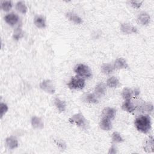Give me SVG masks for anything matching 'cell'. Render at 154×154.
Masks as SVG:
<instances>
[{"label":"cell","instance_id":"obj_15","mask_svg":"<svg viewBox=\"0 0 154 154\" xmlns=\"http://www.w3.org/2000/svg\"><path fill=\"white\" fill-rule=\"evenodd\" d=\"M153 139L152 137H150L147 140L145 141L144 144V150L147 152H153Z\"/></svg>","mask_w":154,"mask_h":154},{"label":"cell","instance_id":"obj_30","mask_svg":"<svg viewBox=\"0 0 154 154\" xmlns=\"http://www.w3.org/2000/svg\"><path fill=\"white\" fill-rule=\"evenodd\" d=\"M56 144H57V146H58L60 147H61V149H64L66 147V144H64L62 141H56Z\"/></svg>","mask_w":154,"mask_h":154},{"label":"cell","instance_id":"obj_6","mask_svg":"<svg viewBox=\"0 0 154 154\" xmlns=\"http://www.w3.org/2000/svg\"><path fill=\"white\" fill-rule=\"evenodd\" d=\"M122 31L125 34H132L137 32V29L136 27L129 23H123L120 26Z\"/></svg>","mask_w":154,"mask_h":154},{"label":"cell","instance_id":"obj_26","mask_svg":"<svg viewBox=\"0 0 154 154\" xmlns=\"http://www.w3.org/2000/svg\"><path fill=\"white\" fill-rule=\"evenodd\" d=\"M112 141L114 143H121L123 141V139L120 135V134L117 132H114L112 133Z\"/></svg>","mask_w":154,"mask_h":154},{"label":"cell","instance_id":"obj_24","mask_svg":"<svg viewBox=\"0 0 154 154\" xmlns=\"http://www.w3.org/2000/svg\"><path fill=\"white\" fill-rule=\"evenodd\" d=\"M12 7V3L10 1H4L1 2V8L4 11H9Z\"/></svg>","mask_w":154,"mask_h":154},{"label":"cell","instance_id":"obj_10","mask_svg":"<svg viewBox=\"0 0 154 154\" xmlns=\"http://www.w3.org/2000/svg\"><path fill=\"white\" fill-rule=\"evenodd\" d=\"M6 144L8 146V147L10 149H14L18 146V141L16 138L14 137L11 136L6 138L5 140Z\"/></svg>","mask_w":154,"mask_h":154},{"label":"cell","instance_id":"obj_3","mask_svg":"<svg viewBox=\"0 0 154 154\" xmlns=\"http://www.w3.org/2000/svg\"><path fill=\"white\" fill-rule=\"evenodd\" d=\"M67 85L70 89H82L85 85V81L79 77H73Z\"/></svg>","mask_w":154,"mask_h":154},{"label":"cell","instance_id":"obj_13","mask_svg":"<svg viewBox=\"0 0 154 154\" xmlns=\"http://www.w3.org/2000/svg\"><path fill=\"white\" fill-rule=\"evenodd\" d=\"M114 67L118 69H126L128 67V65L126 61L122 58H117L114 64Z\"/></svg>","mask_w":154,"mask_h":154},{"label":"cell","instance_id":"obj_29","mask_svg":"<svg viewBox=\"0 0 154 154\" xmlns=\"http://www.w3.org/2000/svg\"><path fill=\"white\" fill-rule=\"evenodd\" d=\"M143 1H130V4L132 6H133L135 8H139L141 5L142 4Z\"/></svg>","mask_w":154,"mask_h":154},{"label":"cell","instance_id":"obj_1","mask_svg":"<svg viewBox=\"0 0 154 154\" xmlns=\"http://www.w3.org/2000/svg\"><path fill=\"white\" fill-rule=\"evenodd\" d=\"M135 125L137 129L142 132L147 133L151 128V120L148 116H140L135 120Z\"/></svg>","mask_w":154,"mask_h":154},{"label":"cell","instance_id":"obj_28","mask_svg":"<svg viewBox=\"0 0 154 154\" xmlns=\"http://www.w3.org/2000/svg\"><path fill=\"white\" fill-rule=\"evenodd\" d=\"M7 111H8L7 105L4 103H2V102L1 103V104H0V115H1V118L7 112Z\"/></svg>","mask_w":154,"mask_h":154},{"label":"cell","instance_id":"obj_11","mask_svg":"<svg viewBox=\"0 0 154 154\" xmlns=\"http://www.w3.org/2000/svg\"><path fill=\"white\" fill-rule=\"evenodd\" d=\"M32 126L35 129H41L43 128V122L42 120L38 117L34 116L31 119Z\"/></svg>","mask_w":154,"mask_h":154},{"label":"cell","instance_id":"obj_16","mask_svg":"<svg viewBox=\"0 0 154 154\" xmlns=\"http://www.w3.org/2000/svg\"><path fill=\"white\" fill-rule=\"evenodd\" d=\"M94 91L97 96H102L106 91V86L103 83H99L96 86Z\"/></svg>","mask_w":154,"mask_h":154},{"label":"cell","instance_id":"obj_25","mask_svg":"<svg viewBox=\"0 0 154 154\" xmlns=\"http://www.w3.org/2000/svg\"><path fill=\"white\" fill-rule=\"evenodd\" d=\"M85 100L89 103H95L97 102V99L96 98V96L94 94H88L85 97Z\"/></svg>","mask_w":154,"mask_h":154},{"label":"cell","instance_id":"obj_32","mask_svg":"<svg viewBox=\"0 0 154 154\" xmlns=\"http://www.w3.org/2000/svg\"><path fill=\"white\" fill-rule=\"evenodd\" d=\"M134 93H135V95H138V94L140 93V91L138 90H135V91H134Z\"/></svg>","mask_w":154,"mask_h":154},{"label":"cell","instance_id":"obj_18","mask_svg":"<svg viewBox=\"0 0 154 154\" xmlns=\"http://www.w3.org/2000/svg\"><path fill=\"white\" fill-rule=\"evenodd\" d=\"M34 24L35 25L40 28H43L46 26V23L45 19L40 16H36L34 19Z\"/></svg>","mask_w":154,"mask_h":154},{"label":"cell","instance_id":"obj_2","mask_svg":"<svg viewBox=\"0 0 154 154\" xmlns=\"http://www.w3.org/2000/svg\"><path fill=\"white\" fill-rule=\"evenodd\" d=\"M74 70L77 75L82 77L90 78L91 76V71L90 68L83 64H78L75 67Z\"/></svg>","mask_w":154,"mask_h":154},{"label":"cell","instance_id":"obj_12","mask_svg":"<svg viewBox=\"0 0 154 154\" xmlns=\"http://www.w3.org/2000/svg\"><path fill=\"white\" fill-rule=\"evenodd\" d=\"M116 114V110L114 108L110 107L105 108L102 111L103 117L108 118L109 119H112L114 117Z\"/></svg>","mask_w":154,"mask_h":154},{"label":"cell","instance_id":"obj_8","mask_svg":"<svg viewBox=\"0 0 154 154\" xmlns=\"http://www.w3.org/2000/svg\"><path fill=\"white\" fill-rule=\"evenodd\" d=\"M150 16L146 12H141L138 16V21L143 25H147L150 22Z\"/></svg>","mask_w":154,"mask_h":154},{"label":"cell","instance_id":"obj_21","mask_svg":"<svg viewBox=\"0 0 154 154\" xmlns=\"http://www.w3.org/2000/svg\"><path fill=\"white\" fill-rule=\"evenodd\" d=\"M114 66H112L111 64H104L102 67H101V70H102V72L105 73V74H106V75H108V74H110L111 73L113 70H114Z\"/></svg>","mask_w":154,"mask_h":154},{"label":"cell","instance_id":"obj_7","mask_svg":"<svg viewBox=\"0 0 154 154\" xmlns=\"http://www.w3.org/2000/svg\"><path fill=\"white\" fill-rule=\"evenodd\" d=\"M4 19L7 23L13 26V25H15L18 22L19 17L17 14L11 13H9V14H7L5 16Z\"/></svg>","mask_w":154,"mask_h":154},{"label":"cell","instance_id":"obj_20","mask_svg":"<svg viewBox=\"0 0 154 154\" xmlns=\"http://www.w3.org/2000/svg\"><path fill=\"white\" fill-rule=\"evenodd\" d=\"M106 84L109 87L114 88V87H117L119 85V81L116 77L112 76L107 80Z\"/></svg>","mask_w":154,"mask_h":154},{"label":"cell","instance_id":"obj_17","mask_svg":"<svg viewBox=\"0 0 154 154\" xmlns=\"http://www.w3.org/2000/svg\"><path fill=\"white\" fill-rule=\"evenodd\" d=\"M66 16L70 20L76 24H80L82 22V19L76 14H74L73 13H67L66 14Z\"/></svg>","mask_w":154,"mask_h":154},{"label":"cell","instance_id":"obj_27","mask_svg":"<svg viewBox=\"0 0 154 154\" xmlns=\"http://www.w3.org/2000/svg\"><path fill=\"white\" fill-rule=\"evenodd\" d=\"M23 36V33L22 31L20 28H16L13 33V38L16 40H18L20 38H21Z\"/></svg>","mask_w":154,"mask_h":154},{"label":"cell","instance_id":"obj_31","mask_svg":"<svg viewBox=\"0 0 154 154\" xmlns=\"http://www.w3.org/2000/svg\"><path fill=\"white\" fill-rule=\"evenodd\" d=\"M117 153L116 147L112 146V147L110 148V149H109V152H108V153Z\"/></svg>","mask_w":154,"mask_h":154},{"label":"cell","instance_id":"obj_5","mask_svg":"<svg viewBox=\"0 0 154 154\" xmlns=\"http://www.w3.org/2000/svg\"><path fill=\"white\" fill-rule=\"evenodd\" d=\"M85 119L81 113L74 114L69 119V122L72 123H75L78 126H82L85 125Z\"/></svg>","mask_w":154,"mask_h":154},{"label":"cell","instance_id":"obj_14","mask_svg":"<svg viewBox=\"0 0 154 154\" xmlns=\"http://www.w3.org/2000/svg\"><path fill=\"white\" fill-rule=\"evenodd\" d=\"M122 107V109L124 111H127L128 112H132L135 109V106L132 103V102L130 100V99L129 100H126L125 102L123 103Z\"/></svg>","mask_w":154,"mask_h":154},{"label":"cell","instance_id":"obj_19","mask_svg":"<svg viewBox=\"0 0 154 154\" xmlns=\"http://www.w3.org/2000/svg\"><path fill=\"white\" fill-rule=\"evenodd\" d=\"M54 104L57 109L61 112H63L66 109V105L65 102L60 99L59 98H56L54 100Z\"/></svg>","mask_w":154,"mask_h":154},{"label":"cell","instance_id":"obj_9","mask_svg":"<svg viewBox=\"0 0 154 154\" xmlns=\"http://www.w3.org/2000/svg\"><path fill=\"white\" fill-rule=\"evenodd\" d=\"M100 127L104 131H109L112 128V124L110 121V119L103 117L100 122Z\"/></svg>","mask_w":154,"mask_h":154},{"label":"cell","instance_id":"obj_23","mask_svg":"<svg viewBox=\"0 0 154 154\" xmlns=\"http://www.w3.org/2000/svg\"><path fill=\"white\" fill-rule=\"evenodd\" d=\"M132 91L128 88H125L122 91V96L125 100H129L132 97Z\"/></svg>","mask_w":154,"mask_h":154},{"label":"cell","instance_id":"obj_4","mask_svg":"<svg viewBox=\"0 0 154 154\" xmlns=\"http://www.w3.org/2000/svg\"><path fill=\"white\" fill-rule=\"evenodd\" d=\"M40 87L45 92H47L50 94L54 93L55 91V87L52 82L49 79H46L43 81L40 84Z\"/></svg>","mask_w":154,"mask_h":154},{"label":"cell","instance_id":"obj_22","mask_svg":"<svg viewBox=\"0 0 154 154\" xmlns=\"http://www.w3.org/2000/svg\"><path fill=\"white\" fill-rule=\"evenodd\" d=\"M16 8L17 10H18L19 12H20L23 14L26 13V12L27 11L26 6L22 1H19V2H17V4L16 5Z\"/></svg>","mask_w":154,"mask_h":154}]
</instances>
